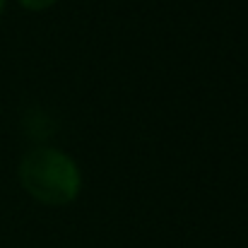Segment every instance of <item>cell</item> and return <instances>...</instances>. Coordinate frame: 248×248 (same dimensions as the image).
Masks as SVG:
<instances>
[{
  "label": "cell",
  "instance_id": "7a4b0ae2",
  "mask_svg": "<svg viewBox=\"0 0 248 248\" xmlns=\"http://www.w3.org/2000/svg\"><path fill=\"white\" fill-rule=\"evenodd\" d=\"M56 0H19V5L22 7H27V10H46V7H51Z\"/></svg>",
  "mask_w": 248,
  "mask_h": 248
},
{
  "label": "cell",
  "instance_id": "3957f363",
  "mask_svg": "<svg viewBox=\"0 0 248 248\" xmlns=\"http://www.w3.org/2000/svg\"><path fill=\"white\" fill-rule=\"evenodd\" d=\"M2 7H5V0H0V15H2Z\"/></svg>",
  "mask_w": 248,
  "mask_h": 248
},
{
  "label": "cell",
  "instance_id": "6da1fadb",
  "mask_svg": "<svg viewBox=\"0 0 248 248\" xmlns=\"http://www.w3.org/2000/svg\"><path fill=\"white\" fill-rule=\"evenodd\" d=\"M19 181L34 200L51 207L68 205L80 193V171L75 162L53 147L27 152L19 164Z\"/></svg>",
  "mask_w": 248,
  "mask_h": 248
}]
</instances>
